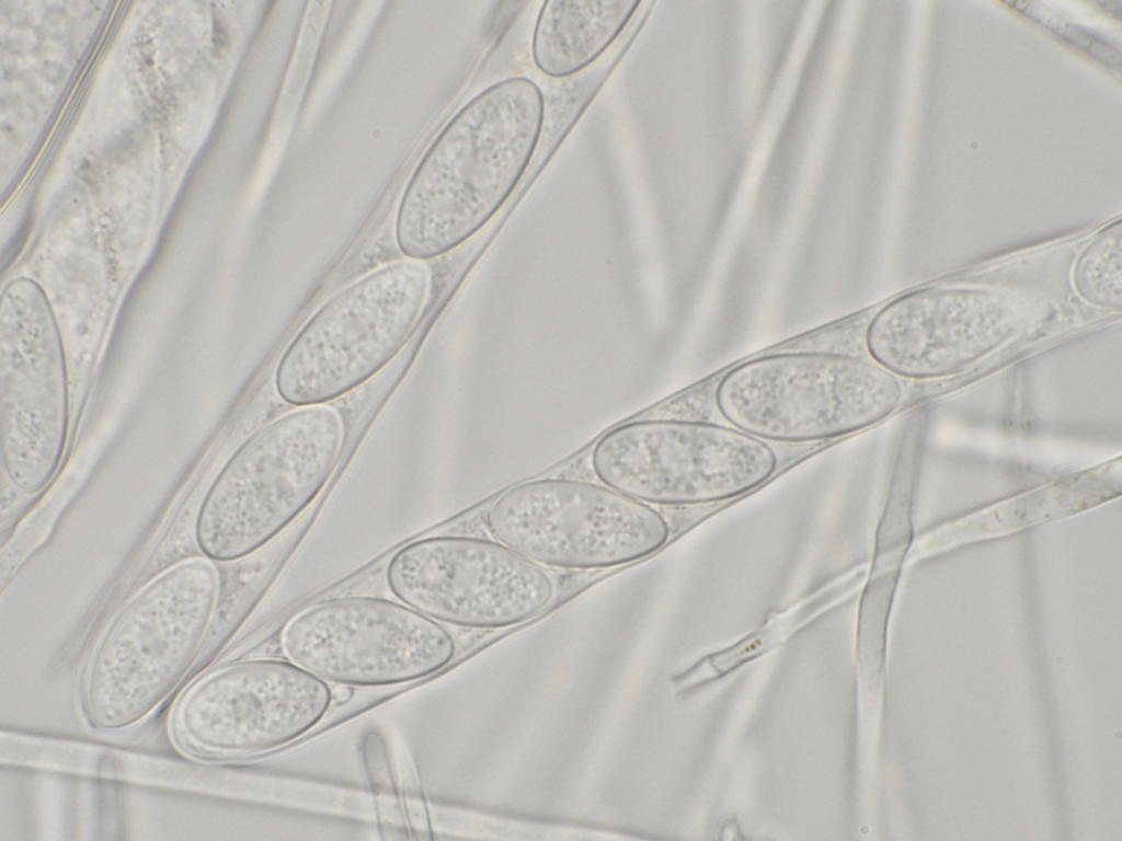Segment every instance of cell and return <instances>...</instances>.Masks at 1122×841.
Here are the masks:
<instances>
[{
	"label": "cell",
	"instance_id": "obj_1",
	"mask_svg": "<svg viewBox=\"0 0 1122 841\" xmlns=\"http://www.w3.org/2000/svg\"><path fill=\"white\" fill-rule=\"evenodd\" d=\"M545 122V99L526 77L488 87L447 123L401 197L394 234L409 260L456 249L508 199L529 165Z\"/></svg>",
	"mask_w": 1122,
	"mask_h": 841
},
{
	"label": "cell",
	"instance_id": "obj_2",
	"mask_svg": "<svg viewBox=\"0 0 1122 841\" xmlns=\"http://www.w3.org/2000/svg\"><path fill=\"white\" fill-rule=\"evenodd\" d=\"M219 599V574L207 557L181 561L138 590L85 666L80 704L87 723L125 730L160 708L199 660Z\"/></svg>",
	"mask_w": 1122,
	"mask_h": 841
},
{
	"label": "cell",
	"instance_id": "obj_3",
	"mask_svg": "<svg viewBox=\"0 0 1122 841\" xmlns=\"http://www.w3.org/2000/svg\"><path fill=\"white\" fill-rule=\"evenodd\" d=\"M344 438L342 416L325 404L289 411L250 436L201 502L194 535L202 553L233 562L272 541L327 485Z\"/></svg>",
	"mask_w": 1122,
	"mask_h": 841
},
{
	"label": "cell",
	"instance_id": "obj_4",
	"mask_svg": "<svg viewBox=\"0 0 1122 841\" xmlns=\"http://www.w3.org/2000/svg\"><path fill=\"white\" fill-rule=\"evenodd\" d=\"M896 376L832 352H786L739 364L714 391L720 414L764 441L808 442L868 428L900 405Z\"/></svg>",
	"mask_w": 1122,
	"mask_h": 841
},
{
	"label": "cell",
	"instance_id": "obj_5",
	"mask_svg": "<svg viewBox=\"0 0 1122 841\" xmlns=\"http://www.w3.org/2000/svg\"><path fill=\"white\" fill-rule=\"evenodd\" d=\"M432 273L414 260L387 263L328 299L282 354L277 395L321 405L358 388L407 345L425 310Z\"/></svg>",
	"mask_w": 1122,
	"mask_h": 841
},
{
	"label": "cell",
	"instance_id": "obj_6",
	"mask_svg": "<svg viewBox=\"0 0 1122 841\" xmlns=\"http://www.w3.org/2000/svg\"><path fill=\"white\" fill-rule=\"evenodd\" d=\"M605 485L640 502L696 505L752 491L777 469L774 449L735 427L675 418L626 423L592 451Z\"/></svg>",
	"mask_w": 1122,
	"mask_h": 841
},
{
	"label": "cell",
	"instance_id": "obj_7",
	"mask_svg": "<svg viewBox=\"0 0 1122 841\" xmlns=\"http://www.w3.org/2000/svg\"><path fill=\"white\" fill-rule=\"evenodd\" d=\"M493 537L528 558L565 569H599L648 557L668 541L664 516L607 485L545 477L516 484L492 503Z\"/></svg>",
	"mask_w": 1122,
	"mask_h": 841
},
{
	"label": "cell",
	"instance_id": "obj_8",
	"mask_svg": "<svg viewBox=\"0 0 1122 841\" xmlns=\"http://www.w3.org/2000/svg\"><path fill=\"white\" fill-rule=\"evenodd\" d=\"M332 703L328 681L290 659H240L211 668L183 691L169 733L193 759L251 756L306 735Z\"/></svg>",
	"mask_w": 1122,
	"mask_h": 841
},
{
	"label": "cell",
	"instance_id": "obj_9",
	"mask_svg": "<svg viewBox=\"0 0 1122 841\" xmlns=\"http://www.w3.org/2000/svg\"><path fill=\"white\" fill-rule=\"evenodd\" d=\"M69 425L64 347L54 311L30 278L10 281L0 304V426L3 466L22 493L57 472Z\"/></svg>",
	"mask_w": 1122,
	"mask_h": 841
},
{
	"label": "cell",
	"instance_id": "obj_10",
	"mask_svg": "<svg viewBox=\"0 0 1122 841\" xmlns=\"http://www.w3.org/2000/svg\"><path fill=\"white\" fill-rule=\"evenodd\" d=\"M286 656L334 684L385 687L437 672L455 656L436 620L390 599L344 596L314 603L282 633Z\"/></svg>",
	"mask_w": 1122,
	"mask_h": 841
},
{
	"label": "cell",
	"instance_id": "obj_11",
	"mask_svg": "<svg viewBox=\"0 0 1122 841\" xmlns=\"http://www.w3.org/2000/svg\"><path fill=\"white\" fill-rule=\"evenodd\" d=\"M386 579L404 604L440 622L501 629L529 621L553 601L543 565L500 541L436 535L411 542L390 558Z\"/></svg>",
	"mask_w": 1122,
	"mask_h": 841
},
{
	"label": "cell",
	"instance_id": "obj_12",
	"mask_svg": "<svg viewBox=\"0 0 1122 841\" xmlns=\"http://www.w3.org/2000/svg\"><path fill=\"white\" fill-rule=\"evenodd\" d=\"M1030 308L1012 291L984 286L932 287L882 307L868 323L870 357L896 377L957 375L1014 339Z\"/></svg>",
	"mask_w": 1122,
	"mask_h": 841
},
{
	"label": "cell",
	"instance_id": "obj_13",
	"mask_svg": "<svg viewBox=\"0 0 1122 841\" xmlns=\"http://www.w3.org/2000/svg\"><path fill=\"white\" fill-rule=\"evenodd\" d=\"M640 4L625 0L543 2L533 37L535 65L554 79L584 70L616 41Z\"/></svg>",
	"mask_w": 1122,
	"mask_h": 841
},
{
	"label": "cell",
	"instance_id": "obj_14",
	"mask_svg": "<svg viewBox=\"0 0 1122 841\" xmlns=\"http://www.w3.org/2000/svg\"><path fill=\"white\" fill-rule=\"evenodd\" d=\"M1120 221L1101 231L1081 252L1073 272V284L1087 303L1109 310L1122 306V256Z\"/></svg>",
	"mask_w": 1122,
	"mask_h": 841
},
{
	"label": "cell",
	"instance_id": "obj_15",
	"mask_svg": "<svg viewBox=\"0 0 1122 841\" xmlns=\"http://www.w3.org/2000/svg\"><path fill=\"white\" fill-rule=\"evenodd\" d=\"M351 687L344 684H336V688L333 689V702H336L339 704H345L351 700Z\"/></svg>",
	"mask_w": 1122,
	"mask_h": 841
}]
</instances>
